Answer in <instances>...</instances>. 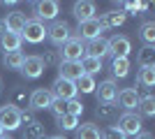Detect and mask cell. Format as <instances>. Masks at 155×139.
Masks as SVG:
<instances>
[{"instance_id":"2e32d148","label":"cell","mask_w":155,"mask_h":139,"mask_svg":"<svg viewBox=\"0 0 155 139\" xmlns=\"http://www.w3.org/2000/svg\"><path fill=\"white\" fill-rule=\"evenodd\" d=\"M21 35L9 33V30H0V51L2 53H12V51H21Z\"/></svg>"},{"instance_id":"30bf717a","label":"cell","mask_w":155,"mask_h":139,"mask_svg":"<svg viewBox=\"0 0 155 139\" xmlns=\"http://www.w3.org/2000/svg\"><path fill=\"white\" fill-rule=\"evenodd\" d=\"M109 42V56L111 58H127L130 51H132V42H130V37H125V35H114Z\"/></svg>"},{"instance_id":"44dd1931","label":"cell","mask_w":155,"mask_h":139,"mask_svg":"<svg viewBox=\"0 0 155 139\" xmlns=\"http://www.w3.org/2000/svg\"><path fill=\"white\" fill-rule=\"evenodd\" d=\"M79 65H81V72L88 74V77L102 72V60H100V58H93V56H84V58L79 60Z\"/></svg>"},{"instance_id":"4dcf8cb0","label":"cell","mask_w":155,"mask_h":139,"mask_svg":"<svg viewBox=\"0 0 155 139\" xmlns=\"http://www.w3.org/2000/svg\"><path fill=\"white\" fill-rule=\"evenodd\" d=\"M56 123H58V127L65 130V132H74V130L79 127V118H77V116H70V114H65V116L56 118Z\"/></svg>"},{"instance_id":"5b68a950","label":"cell","mask_w":155,"mask_h":139,"mask_svg":"<svg viewBox=\"0 0 155 139\" xmlns=\"http://www.w3.org/2000/svg\"><path fill=\"white\" fill-rule=\"evenodd\" d=\"M141 125H143V123H141V116H139V114H134V111H123V114H120V118H118V125H116V127L125 134V137H127V134L137 137L139 132H143Z\"/></svg>"},{"instance_id":"4316f807","label":"cell","mask_w":155,"mask_h":139,"mask_svg":"<svg viewBox=\"0 0 155 139\" xmlns=\"http://www.w3.org/2000/svg\"><path fill=\"white\" fill-rule=\"evenodd\" d=\"M111 72L118 79H125L130 74V58H111Z\"/></svg>"},{"instance_id":"d6a6232c","label":"cell","mask_w":155,"mask_h":139,"mask_svg":"<svg viewBox=\"0 0 155 139\" xmlns=\"http://www.w3.org/2000/svg\"><path fill=\"white\" fill-rule=\"evenodd\" d=\"M9 104H14L16 109L26 107V104H28V95H26V91H23V88H14V91H12V102H9Z\"/></svg>"},{"instance_id":"ee69618b","label":"cell","mask_w":155,"mask_h":139,"mask_svg":"<svg viewBox=\"0 0 155 139\" xmlns=\"http://www.w3.org/2000/svg\"><path fill=\"white\" fill-rule=\"evenodd\" d=\"M42 139H46V137H42Z\"/></svg>"},{"instance_id":"ab89813d","label":"cell","mask_w":155,"mask_h":139,"mask_svg":"<svg viewBox=\"0 0 155 139\" xmlns=\"http://www.w3.org/2000/svg\"><path fill=\"white\" fill-rule=\"evenodd\" d=\"M46 139H67L65 134H53V137H46Z\"/></svg>"},{"instance_id":"e0dca14e","label":"cell","mask_w":155,"mask_h":139,"mask_svg":"<svg viewBox=\"0 0 155 139\" xmlns=\"http://www.w3.org/2000/svg\"><path fill=\"white\" fill-rule=\"evenodd\" d=\"M81 65L79 63H72V60H60L58 63V77L60 79H67V81H77L81 77Z\"/></svg>"},{"instance_id":"9c48e42d","label":"cell","mask_w":155,"mask_h":139,"mask_svg":"<svg viewBox=\"0 0 155 139\" xmlns=\"http://www.w3.org/2000/svg\"><path fill=\"white\" fill-rule=\"evenodd\" d=\"M95 95H97V104H114L118 98V86L114 79H104L100 86H95Z\"/></svg>"},{"instance_id":"5bb4252c","label":"cell","mask_w":155,"mask_h":139,"mask_svg":"<svg viewBox=\"0 0 155 139\" xmlns=\"http://www.w3.org/2000/svg\"><path fill=\"white\" fill-rule=\"evenodd\" d=\"M72 14H74V19H77L79 23H81V21H91V19H95L97 7L91 0H79V2H74V7H72Z\"/></svg>"},{"instance_id":"8d00e7d4","label":"cell","mask_w":155,"mask_h":139,"mask_svg":"<svg viewBox=\"0 0 155 139\" xmlns=\"http://www.w3.org/2000/svg\"><path fill=\"white\" fill-rule=\"evenodd\" d=\"M49 109H51V114L56 116V118L65 116V102H63V100H56V98H53V102H51V107H49Z\"/></svg>"},{"instance_id":"603a6c76","label":"cell","mask_w":155,"mask_h":139,"mask_svg":"<svg viewBox=\"0 0 155 139\" xmlns=\"http://www.w3.org/2000/svg\"><path fill=\"white\" fill-rule=\"evenodd\" d=\"M137 63H139V67H153L155 65V49L153 46H141L137 51Z\"/></svg>"},{"instance_id":"8fae6325","label":"cell","mask_w":155,"mask_h":139,"mask_svg":"<svg viewBox=\"0 0 155 139\" xmlns=\"http://www.w3.org/2000/svg\"><path fill=\"white\" fill-rule=\"evenodd\" d=\"M51 91V95L56 100H63V102H67V100H74L77 98V86H74V81H67V79H56L53 81V86L49 88Z\"/></svg>"},{"instance_id":"6da1fadb","label":"cell","mask_w":155,"mask_h":139,"mask_svg":"<svg viewBox=\"0 0 155 139\" xmlns=\"http://www.w3.org/2000/svg\"><path fill=\"white\" fill-rule=\"evenodd\" d=\"M19 35H21V40H26L28 44H39V42H44V37H46V26L37 19H28L23 30H21Z\"/></svg>"},{"instance_id":"f35d334b","label":"cell","mask_w":155,"mask_h":139,"mask_svg":"<svg viewBox=\"0 0 155 139\" xmlns=\"http://www.w3.org/2000/svg\"><path fill=\"white\" fill-rule=\"evenodd\" d=\"M134 139H153V134H150V132H139Z\"/></svg>"},{"instance_id":"9a60e30c","label":"cell","mask_w":155,"mask_h":139,"mask_svg":"<svg viewBox=\"0 0 155 139\" xmlns=\"http://www.w3.org/2000/svg\"><path fill=\"white\" fill-rule=\"evenodd\" d=\"M26 14L19 12V9H14V12H7L5 19H2V26H5V30H9V33H16L19 35L21 30H23V26H26Z\"/></svg>"},{"instance_id":"b9f144b4","label":"cell","mask_w":155,"mask_h":139,"mask_svg":"<svg viewBox=\"0 0 155 139\" xmlns=\"http://www.w3.org/2000/svg\"><path fill=\"white\" fill-rule=\"evenodd\" d=\"M2 132H5V130H2V127H0V137H2Z\"/></svg>"},{"instance_id":"83f0119b","label":"cell","mask_w":155,"mask_h":139,"mask_svg":"<svg viewBox=\"0 0 155 139\" xmlns=\"http://www.w3.org/2000/svg\"><path fill=\"white\" fill-rule=\"evenodd\" d=\"M95 116H97L100 121H114V118L118 116V107H116V104H97Z\"/></svg>"},{"instance_id":"7402d4cb","label":"cell","mask_w":155,"mask_h":139,"mask_svg":"<svg viewBox=\"0 0 155 139\" xmlns=\"http://www.w3.org/2000/svg\"><path fill=\"white\" fill-rule=\"evenodd\" d=\"M139 37H141L143 46L155 44V21H143L141 28H139Z\"/></svg>"},{"instance_id":"7bdbcfd3","label":"cell","mask_w":155,"mask_h":139,"mask_svg":"<svg viewBox=\"0 0 155 139\" xmlns=\"http://www.w3.org/2000/svg\"><path fill=\"white\" fill-rule=\"evenodd\" d=\"M0 93H2V84H0Z\"/></svg>"},{"instance_id":"52a82bcc","label":"cell","mask_w":155,"mask_h":139,"mask_svg":"<svg viewBox=\"0 0 155 139\" xmlns=\"http://www.w3.org/2000/svg\"><path fill=\"white\" fill-rule=\"evenodd\" d=\"M46 37L53 42L56 46H63L65 42L72 37V28L67 21H53L51 26L46 28Z\"/></svg>"},{"instance_id":"ffe728a7","label":"cell","mask_w":155,"mask_h":139,"mask_svg":"<svg viewBox=\"0 0 155 139\" xmlns=\"http://www.w3.org/2000/svg\"><path fill=\"white\" fill-rule=\"evenodd\" d=\"M74 132H77V139H102V130H100L95 123H84V125H79Z\"/></svg>"},{"instance_id":"7a4b0ae2","label":"cell","mask_w":155,"mask_h":139,"mask_svg":"<svg viewBox=\"0 0 155 139\" xmlns=\"http://www.w3.org/2000/svg\"><path fill=\"white\" fill-rule=\"evenodd\" d=\"M58 53H60V60H72V63H79V60L86 56V44L79 40V37H74V35H72L70 40L60 46Z\"/></svg>"},{"instance_id":"484cf974","label":"cell","mask_w":155,"mask_h":139,"mask_svg":"<svg viewBox=\"0 0 155 139\" xmlns=\"http://www.w3.org/2000/svg\"><path fill=\"white\" fill-rule=\"evenodd\" d=\"M137 84L143 88H153L155 86V65L153 67H141L137 74Z\"/></svg>"},{"instance_id":"ba28073f","label":"cell","mask_w":155,"mask_h":139,"mask_svg":"<svg viewBox=\"0 0 155 139\" xmlns=\"http://www.w3.org/2000/svg\"><path fill=\"white\" fill-rule=\"evenodd\" d=\"M53 102V95L49 88H35V91L28 95V107L30 111H42V109H49Z\"/></svg>"},{"instance_id":"1f68e13d","label":"cell","mask_w":155,"mask_h":139,"mask_svg":"<svg viewBox=\"0 0 155 139\" xmlns=\"http://www.w3.org/2000/svg\"><path fill=\"white\" fill-rule=\"evenodd\" d=\"M65 114H70V116H81V114H84V102H81V100H67V102H65Z\"/></svg>"},{"instance_id":"7c38bea8","label":"cell","mask_w":155,"mask_h":139,"mask_svg":"<svg viewBox=\"0 0 155 139\" xmlns=\"http://www.w3.org/2000/svg\"><path fill=\"white\" fill-rule=\"evenodd\" d=\"M44 72H46V67H44V63H42L39 56H26L23 65H21V74L26 79H39Z\"/></svg>"},{"instance_id":"cb8c5ba5","label":"cell","mask_w":155,"mask_h":139,"mask_svg":"<svg viewBox=\"0 0 155 139\" xmlns=\"http://www.w3.org/2000/svg\"><path fill=\"white\" fill-rule=\"evenodd\" d=\"M137 111H139V116H146V118L155 116V98L150 95V93H148V95H143V98H139Z\"/></svg>"},{"instance_id":"74e56055","label":"cell","mask_w":155,"mask_h":139,"mask_svg":"<svg viewBox=\"0 0 155 139\" xmlns=\"http://www.w3.org/2000/svg\"><path fill=\"white\" fill-rule=\"evenodd\" d=\"M35 114L30 111V109H21V125H30V123H35Z\"/></svg>"},{"instance_id":"d6986e66","label":"cell","mask_w":155,"mask_h":139,"mask_svg":"<svg viewBox=\"0 0 155 139\" xmlns=\"http://www.w3.org/2000/svg\"><path fill=\"white\" fill-rule=\"evenodd\" d=\"M104 23V28L109 30V28H120L127 21V14L123 12V9H111V12H107V14H102V19H100Z\"/></svg>"},{"instance_id":"3957f363","label":"cell","mask_w":155,"mask_h":139,"mask_svg":"<svg viewBox=\"0 0 155 139\" xmlns=\"http://www.w3.org/2000/svg\"><path fill=\"white\" fill-rule=\"evenodd\" d=\"M104 30H107V28H104V23L100 19H91V21H81V23H79L77 26V35H74V37H79V40L84 42V40H97V37H102V33Z\"/></svg>"},{"instance_id":"8992f818","label":"cell","mask_w":155,"mask_h":139,"mask_svg":"<svg viewBox=\"0 0 155 139\" xmlns=\"http://www.w3.org/2000/svg\"><path fill=\"white\" fill-rule=\"evenodd\" d=\"M60 14V5L56 0H42V2H35V19L46 23V21H58Z\"/></svg>"},{"instance_id":"d4e9b609","label":"cell","mask_w":155,"mask_h":139,"mask_svg":"<svg viewBox=\"0 0 155 139\" xmlns=\"http://www.w3.org/2000/svg\"><path fill=\"white\" fill-rule=\"evenodd\" d=\"M23 60H26L23 51L2 53V63H5V67H7V70H21V65H23Z\"/></svg>"},{"instance_id":"277c9868","label":"cell","mask_w":155,"mask_h":139,"mask_svg":"<svg viewBox=\"0 0 155 139\" xmlns=\"http://www.w3.org/2000/svg\"><path fill=\"white\" fill-rule=\"evenodd\" d=\"M0 127L7 132H14L21 127V109L14 104H2L0 107Z\"/></svg>"},{"instance_id":"e575fe53","label":"cell","mask_w":155,"mask_h":139,"mask_svg":"<svg viewBox=\"0 0 155 139\" xmlns=\"http://www.w3.org/2000/svg\"><path fill=\"white\" fill-rule=\"evenodd\" d=\"M39 58H42L44 67H46V65H56V67H58V63H60V53H58V51H44V56H39Z\"/></svg>"},{"instance_id":"d590c367","label":"cell","mask_w":155,"mask_h":139,"mask_svg":"<svg viewBox=\"0 0 155 139\" xmlns=\"http://www.w3.org/2000/svg\"><path fill=\"white\" fill-rule=\"evenodd\" d=\"M102 139H127V137H125L116 125H111V127H107V130L102 132Z\"/></svg>"},{"instance_id":"60d3db41","label":"cell","mask_w":155,"mask_h":139,"mask_svg":"<svg viewBox=\"0 0 155 139\" xmlns=\"http://www.w3.org/2000/svg\"><path fill=\"white\" fill-rule=\"evenodd\" d=\"M0 139H12V137H7V134H2V137H0Z\"/></svg>"},{"instance_id":"ac0fdd59","label":"cell","mask_w":155,"mask_h":139,"mask_svg":"<svg viewBox=\"0 0 155 139\" xmlns=\"http://www.w3.org/2000/svg\"><path fill=\"white\" fill-rule=\"evenodd\" d=\"M86 56H93V58L102 60L104 56H109V42L107 37H97V40H91L86 44Z\"/></svg>"},{"instance_id":"f1b7e54d","label":"cell","mask_w":155,"mask_h":139,"mask_svg":"<svg viewBox=\"0 0 155 139\" xmlns=\"http://www.w3.org/2000/svg\"><path fill=\"white\" fill-rule=\"evenodd\" d=\"M42 137H46V134H44V125L39 121L30 123V125H23V139H42Z\"/></svg>"},{"instance_id":"4fadbf2b","label":"cell","mask_w":155,"mask_h":139,"mask_svg":"<svg viewBox=\"0 0 155 139\" xmlns=\"http://www.w3.org/2000/svg\"><path fill=\"white\" fill-rule=\"evenodd\" d=\"M139 93H137V88H123V91H118V107L120 109H125V111H134L137 107H139Z\"/></svg>"},{"instance_id":"f546056e","label":"cell","mask_w":155,"mask_h":139,"mask_svg":"<svg viewBox=\"0 0 155 139\" xmlns=\"http://www.w3.org/2000/svg\"><path fill=\"white\" fill-rule=\"evenodd\" d=\"M74 86H77V93L81 91V93H95V79L93 77H88V74H81L77 81H74Z\"/></svg>"},{"instance_id":"836d02e7","label":"cell","mask_w":155,"mask_h":139,"mask_svg":"<svg viewBox=\"0 0 155 139\" xmlns=\"http://www.w3.org/2000/svg\"><path fill=\"white\" fill-rule=\"evenodd\" d=\"M148 2H123V5H120V9H123L125 14H137V12H141V9H148Z\"/></svg>"}]
</instances>
